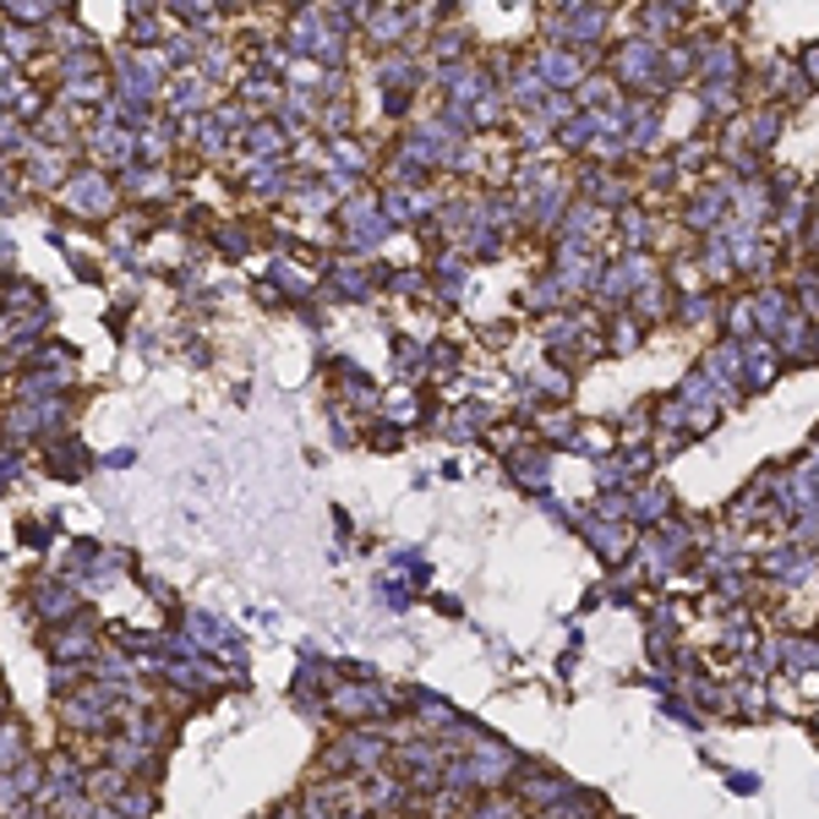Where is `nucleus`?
I'll use <instances>...</instances> for the list:
<instances>
[{
	"instance_id": "nucleus-1",
	"label": "nucleus",
	"mask_w": 819,
	"mask_h": 819,
	"mask_svg": "<svg viewBox=\"0 0 819 819\" xmlns=\"http://www.w3.org/2000/svg\"><path fill=\"white\" fill-rule=\"evenodd\" d=\"M16 749H22V732L16 727H0V765H16Z\"/></svg>"
}]
</instances>
